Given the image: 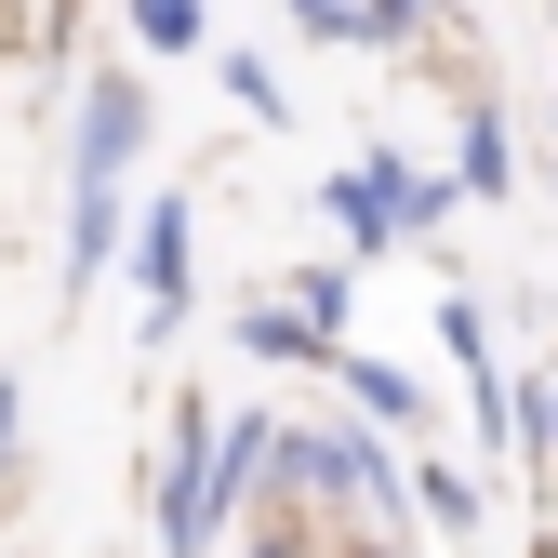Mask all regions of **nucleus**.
Listing matches in <instances>:
<instances>
[{"label": "nucleus", "mask_w": 558, "mask_h": 558, "mask_svg": "<svg viewBox=\"0 0 558 558\" xmlns=\"http://www.w3.org/2000/svg\"><path fill=\"white\" fill-rule=\"evenodd\" d=\"M439 214H452V186L412 173V160H360V173H332V227H345V253H399V240H426Z\"/></svg>", "instance_id": "f257e3e1"}, {"label": "nucleus", "mask_w": 558, "mask_h": 558, "mask_svg": "<svg viewBox=\"0 0 558 558\" xmlns=\"http://www.w3.org/2000/svg\"><path fill=\"white\" fill-rule=\"evenodd\" d=\"M133 147H147V94H133V81H94L81 94V160H66V186H120Z\"/></svg>", "instance_id": "f03ea898"}, {"label": "nucleus", "mask_w": 558, "mask_h": 558, "mask_svg": "<svg viewBox=\"0 0 558 558\" xmlns=\"http://www.w3.org/2000/svg\"><path fill=\"white\" fill-rule=\"evenodd\" d=\"M133 266H147V332H173L186 319V199H147V227H133Z\"/></svg>", "instance_id": "7ed1b4c3"}, {"label": "nucleus", "mask_w": 558, "mask_h": 558, "mask_svg": "<svg viewBox=\"0 0 558 558\" xmlns=\"http://www.w3.org/2000/svg\"><path fill=\"white\" fill-rule=\"evenodd\" d=\"M279 465H293V478H319V493H360V506H386V493H399V478H386V452H373V439H293V452H279Z\"/></svg>", "instance_id": "20e7f679"}, {"label": "nucleus", "mask_w": 558, "mask_h": 558, "mask_svg": "<svg viewBox=\"0 0 558 558\" xmlns=\"http://www.w3.org/2000/svg\"><path fill=\"white\" fill-rule=\"evenodd\" d=\"M332 373H345V399H360L373 426H412V412H426V386H412L399 360H360V345H332Z\"/></svg>", "instance_id": "39448f33"}, {"label": "nucleus", "mask_w": 558, "mask_h": 558, "mask_svg": "<svg viewBox=\"0 0 558 558\" xmlns=\"http://www.w3.org/2000/svg\"><path fill=\"white\" fill-rule=\"evenodd\" d=\"M506 173H519L506 120H493V107H465V160H452V199H506Z\"/></svg>", "instance_id": "423d86ee"}, {"label": "nucleus", "mask_w": 558, "mask_h": 558, "mask_svg": "<svg viewBox=\"0 0 558 558\" xmlns=\"http://www.w3.org/2000/svg\"><path fill=\"white\" fill-rule=\"evenodd\" d=\"M66 199H81V227H66V266L94 279V266L120 253V186H66Z\"/></svg>", "instance_id": "0eeeda50"}, {"label": "nucleus", "mask_w": 558, "mask_h": 558, "mask_svg": "<svg viewBox=\"0 0 558 558\" xmlns=\"http://www.w3.org/2000/svg\"><path fill=\"white\" fill-rule=\"evenodd\" d=\"M133 40H147V53H199L214 14H199V0H133Z\"/></svg>", "instance_id": "6e6552de"}, {"label": "nucleus", "mask_w": 558, "mask_h": 558, "mask_svg": "<svg viewBox=\"0 0 558 558\" xmlns=\"http://www.w3.org/2000/svg\"><path fill=\"white\" fill-rule=\"evenodd\" d=\"M240 345H253V360H332V332H306L293 306H266V319H240Z\"/></svg>", "instance_id": "1a4fd4ad"}, {"label": "nucleus", "mask_w": 558, "mask_h": 558, "mask_svg": "<svg viewBox=\"0 0 558 558\" xmlns=\"http://www.w3.org/2000/svg\"><path fill=\"white\" fill-rule=\"evenodd\" d=\"M227 94H240L253 120H293V94H279V66H266V53H227Z\"/></svg>", "instance_id": "9d476101"}, {"label": "nucleus", "mask_w": 558, "mask_h": 558, "mask_svg": "<svg viewBox=\"0 0 558 558\" xmlns=\"http://www.w3.org/2000/svg\"><path fill=\"white\" fill-rule=\"evenodd\" d=\"M426 14H439V0H360V40H412Z\"/></svg>", "instance_id": "9b49d317"}, {"label": "nucleus", "mask_w": 558, "mask_h": 558, "mask_svg": "<svg viewBox=\"0 0 558 558\" xmlns=\"http://www.w3.org/2000/svg\"><path fill=\"white\" fill-rule=\"evenodd\" d=\"M293 27L306 40H360V0H293Z\"/></svg>", "instance_id": "f8f14e48"}, {"label": "nucleus", "mask_w": 558, "mask_h": 558, "mask_svg": "<svg viewBox=\"0 0 558 558\" xmlns=\"http://www.w3.org/2000/svg\"><path fill=\"white\" fill-rule=\"evenodd\" d=\"M0 452H14V373H0Z\"/></svg>", "instance_id": "ddd939ff"}, {"label": "nucleus", "mask_w": 558, "mask_h": 558, "mask_svg": "<svg viewBox=\"0 0 558 558\" xmlns=\"http://www.w3.org/2000/svg\"><path fill=\"white\" fill-rule=\"evenodd\" d=\"M532 426H545V439H558V386H545V399H532Z\"/></svg>", "instance_id": "4468645a"}]
</instances>
